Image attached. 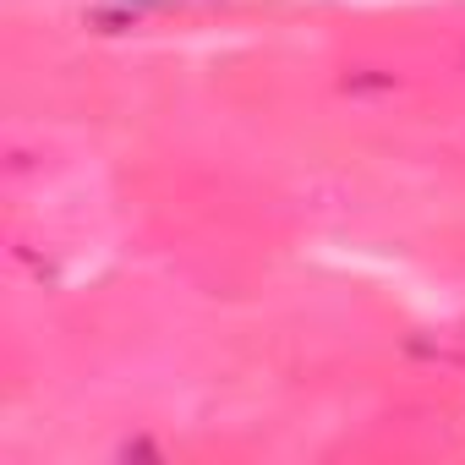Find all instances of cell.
<instances>
[{"mask_svg": "<svg viewBox=\"0 0 465 465\" xmlns=\"http://www.w3.org/2000/svg\"><path fill=\"white\" fill-rule=\"evenodd\" d=\"M132 6H170V0H132Z\"/></svg>", "mask_w": 465, "mask_h": 465, "instance_id": "obj_1", "label": "cell"}]
</instances>
